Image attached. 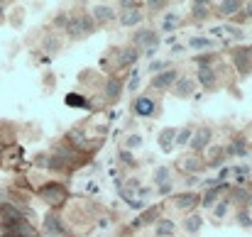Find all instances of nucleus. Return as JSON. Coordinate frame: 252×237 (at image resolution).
<instances>
[{"label":"nucleus","instance_id":"10","mask_svg":"<svg viewBox=\"0 0 252 237\" xmlns=\"http://www.w3.org/2000/svg\"><path fill=\"white\" fill-rule=\"evenodd\" d=\"M142 20H145V12H142L140 7H132V10H125V12H123L120 25H123V27H137Z\"/></svg>","mask_w":252,"mask_h":237},{"label":"nucleus","instance_id":"42","mask_svg":"<svg viewBox=\"0 0 252 237\" xmlns=\"http://www.w3.org/2000/svg\"><path fill=\"white\" fill-rule=\"evenodd\" d=\"M169 191H171V183H169V181H167V183H162V186H159V193H162V196H167Z\"/></svg>","mask_w":252,"mask_h":237},{"label":"nucleus","instance_id":"16","mask_svg":"<svg viewBox=\"0 0 252 237\" xmlns=\"http://www.w3.org/2000/svg\"><path fill=\"white\" fill-rule=\"evenodd\" d=\"M223 188H225L223 183H218V186H213V188H211V191H208V193H206V196L201 198V203H203L206 208H213V206H216V201H218V196L223 193Z\"/></svg>","mask_w":252,"mask_h":237},{"label":"nucleus","instance_id":"4","mask_svg":"<svg viewBox=\"0 0 252 237\" xmlns=\"http://www.w3.org/2000/svg\"><path fill=\"white\" fill-rule=\"evenodd\" d=\"M5 237H34V228H32L27 220L7 223V225H5Z\"/></svg>","mask_w":252,"mask_h":237},{"label":"nucleus","instance_id":"26","mask_svg":"<svg viewBox=\"0 0 252 237\" xmlns=\"http://www.w3.org/2000/svg\"><path fill=\"white\" fill-rule=\"evenodd\" d=\"M235 59H238V69H240V74H248V71H250V66L245 64V59H250V57H248L245 52H238V54H235Z\"/></svg>","mask_w":252,"mask_h":237},{"label":"nucleus","instance_id":"36","mask_svg":"<svg viewBox=\"0 0 252 237\" xmlns=\"http://www.w3.org/2000/svg\"><path fill=\"white\" fill-rule=\"evenodd\" d=\"M225 213H228V201H223V203L216 206V218H223Z\"/></svg>","mask_w":252,"mask_h":237},{"label":"nucleus","instance_id":"21","mask_svg":"<svg viewBox=\"0 0 252 237\" xmlns=\"http://www.w3.org/2000/svg\"><path fill=\"white\" fill-rule=\"evenodd\" d=\"M198 81L203 86H213L216 83V71L213 69H198Z\"/></svg>","mask_w":252,"mask_h":237},{"label":"nucleus","instance_id":"43","mask_svg":"<svg viewBox=\"0 0 252 237\" xmlns=\"http://www.w3.org/2000/svg\"><path fill=\"white\" fill-rule=\"evenodd\" d=\"M245 15L252 20V2H248V5H245Z\"/></svg>","mask_w":252,"mask_h":237},{"label":"nucleus","instance_id":"3","mask_svg":"<svg viewBox=\"0 0 252 237\" xmlns=\"http://www.w3.org/2000/svg\"><path fill=\"white\" fill-rule=\"evenodd\" d=\"M157 32L155 30H150V27H142V30H137L135 34H132V47L135 49H157Z\"/></svg>","mask_w":252,"mask_h":237},{"label":"nucleus","instance_id":"14","mask_svg":"<svg viewBox=\"0 0 252 237\" xmlns=\"http://www.w3.org/2000/svg\"><path fill=\"white\" fill-rule=\"evenodd\" d=\"M66 140H69V145H74V147H79V149H91V140L86 137L81 130H71V132L66 135Z\"/></svg>","mask_w":252,"mask_h":237},{"label":"nucleus","instance_id":"39","mask_svg":"<svg viewBox=\"0 0 252 237\" xmlns=\"http://www.w3.org/2000/svg\"><path fill=\"white\" fill-rule=\"evenodd\" d=\"M137 83H140V76H137V71H135V74L130 76V83H127V88H130V90H135V88H137Z\"/></svg>","mask_w":252,"mask_h":237},{"label":"nucleus","instance_id":"5","mask_svg":"<svg viewBox=\"0 0 252 237\" xmlns=\"http://www.w3.org/2000/svg\"><path fill=\"white\" fill-rule=\"evenodd\" d=\"M132 110H135L140 118H150V115H155V110H157V103H155L150 95H140V98L132 103Z\"/></svg>","mask_w":252,"mask_h":237},{"label":"nucleus","instance_id":"38","mask_svg":"<svg viewBox=\"0 0 252 237\" xmlns=\"http://www.w3.org/2000/svg\"><path fill=\"white\" fill-rule=\"evenodd\" d=\"M120 5H123L125 10H132V7H137V5H140V0H120Z\"/></svg>","mask_w":252,"mask_h":237},{"label":"nucleus","instance_id":"13","mask_svg":"<svg viewBox=\"0 0 252 237\" xmlns=\"http://www.w3.org/2000/svg\"><path fill=\"white\" fill-rule=\"evenodd\" d=\"M174 93L179 95V98H186V95H191L193 93V81H189V79H184V76H179V79L174 81Z\"/></svg>","mask_w":252,"mask_h":237},{"label":"nucleus","instance_id":"44","mask_svg":"<svg viewBox=\"0 0 252 237\" xmlns=\"http://www.w3.org/2000/svg\"><path fill=\"white\" fill-rule=\"evenodd\" d=\"M5 20V7H2V0H0V22Z\"/></svg>","mask_w":252,"mask_h":237},{"label":"nucleus","instance_id":"18","mask_svg":"<svg viewBox=\"0 0 252 237\" xmlns=\"http://www.w3.org/2000/svg\"><path fill=\"white\" fill-rule=\"evenodd\" d=\"M189 47L191 49H213L216 42L208 39V37H193V39H189Z\"/></svg>","mask_w":252,"mask_h":237},{"label":"nucleus","instance_id":"31","mask_svg":"<svg viewBox=\"0 0 252 237\" xmlns=\"http://www.w3.org/2000/svg\"><path fill=\"white\" fill-rule=\"evenodd\" d=\"M152 220H157V210H155V208H152V210H147V213L137 220V225H140V223H152Z\"/></svg>","mask_w":252,"mask_h":237},{"label":"nucleus","instance_id":"15","mask_svg":"<svg viewBox=\"0 0 252 237\" xmlns=\"http://www.w3.org/2000/svg\"><path fill=\"white\" fill-rule=\"evenodd\" d=\"M174 140H176V130H162V135H159V147H162V152H171V147H174Z\"/></svg>","mask_w":252,"mask_h":237},{"label":"nucleus","instance_id":"6","mask_svg":"<svg viewBox=\"0 0 252 237\" xmlns=\"http://www.w3.org/2000/svg\"><path fill=\"white\" fill-rule=\"evenodd\" d=\"M176 79H179V74H176L174 69H167V71H162V74H155V79H152L150 86L157 88V90H164V88H171Z\"/></svg>","mask_w":252,"mask_h":237},{"label":"nucleus","instance_id":"22","mask_svg":"<svg viewBox=\"0 0 252 237\" xmlns=\"http://www.w3.org/2000/svg\"><path fill=\"white\" fill-rule=\"evenodd\" d=\"M150 74H162V71H167L169 69V61L167 59H155V61H150Z\"/></svg>","mask_w":252,"mask_h":237},{"label":"nucleus","instance_id":"34","mask_svg":"<svg viewBox=\"0 0 252 237\" xmlns=\"http://www.w3.org/2000/svg\"><path fill=\"white\" fill-rule=\"evenodd\" d=\"M225 32H228V37H235V39H243L245 37L243 30H238V27H225Z\"/></svg>","mask_w":252,"mask_h":237},{"label":"nucleus","instance_id":"30","mask_svg":"<svg viewBox=\"0 0 252 237\" xmlns=\"http://www.w3.org/2000/svg\"><path fill=\"white\" fill-rule=\"evenodd\" d=\"M191 12H193V17H198V20H201V17H206V15H208V5H193V10H191Z\"/></svg>","mask_w":252,"mask_h":237},{"label":"nucleus","instance_id":"19","mask_svg":"<svg viewBox=\"0 0 252 237\" xmlns=\"http://www.w3.org/2000/svg\"><path fill=\"white\" fill-rule=\"evenodd\" d=\"M201 225H203V218H201V215H189V218L184 220L186 233H198V230H201Z\"/></svg>","mask_w":252,"mask_h":237},{"label":"nucleus","instance_id":"17","mask_svg":"<svg viewBox=\"0 0 252 237\" xmlns=\"http://www.w3.org/2000/svg\"><path fill=\"white\" fill-rule=\"evenodd\" d=\"M196 203H201L196 193H181V196L176 198V206H179V208H184V210H186V208H193Z\"/></svg>","mask_w":252,"mask_h":237},{"label":"nucleus","instance_id":"29","mask_svg":"<svg viewBox=\"0 0 252 237\" xmlns=\"http://www.w3.org/2000/svg\"><path fill=\"white\" fill-rule=\"evenodd\" d=\"M191 140V130L186 127V130H181V132H176V140H174V145H186Z\"/></svg>","mask_w":252,"mask_h":237},{"label":"nucleus","instance_id":"40","mask_svg":"<svg viewBox=\"0 0 252 237\" xmlns=\"http://www.w3.org/2000/svg\"><path fill=\"white\" fill-rule=\"evenodd\" d=\"M54 25H57V27H66V25H69V17H66V15H59V17L54 20Z\"/></svg>","mask_w":252,"mask_h":237},{"label":"nucleus","instance_id":"2","mask_svg":"<svg viewBox=\"0 0 252 237\" xmlns=\"http://www.w3.org/2000/svg\"><path fill=\"white\" fill-rule=\"evenodd\" d=\"M39 198L47 201L49 206H62L66 201V188L62 183H44L39 188Z\"/></svg>","mask_w":252,"mask_h":237},{"label":"nucleus","instance_id":"9","mask_svg":"<svg viewBox=\"0 0 252 237\" xmlns=\"http://www.w3.org/2000/svg\"><path fill=\"white\" fill-rule=\"evenodd\" d=\"M208 142H211V130H208V127H198L196 135H191V149H193V152L206 149Z\"/></svg>","mask_w":252,"mask_h":237},{"label":"nucleus","instance_id":"33","mask_svg":"<svg viewBox=\"0 0 252 237\" xmlns=\"http://www.w3.org/2000/svg\"><path fill=\"white\" fill-rule=\"evenodd\" d=\"M238 223H240V225H243V228H250V225H252L250 215H248V213H245V210H243V213H238Z\"/></svg>","mask_w":252,"mask_h":237},{"label":"nucleus","instance_id":"12","mask_svg":"<svg viewBox=\"0 0 252 237\" xmlns=\"http://www.w3.org/2000/svg\"><path fill=\"white\" fill-rule=\"evenodd\" d=\"M120 93H123V81L120 79H108L105 81V98H108L110 103H115V100L120 98Z\"/></svg>","mask_w":252,"mask_h":237},{"label":"nucleus","instance_id":"32","mask_svg":"<svg viewBox=\"0 0 252 237\" xmlns=\"http://www.w3.org/2000/svg\"><path fill=\"white\" fill-rule=\"evenodd\" d=\"M164 2L167 0H147V7H150V12H155V10H162Z\"/></svg>","mask_w":252,"mask_h":237},{"label":"nucleus","instance_id":"25","mask_svg":"<svg viewBox=\"0 0 252 237\" xmlns=\"http://www.w3.org/2000/svg\"><path fill=\"white\" fill-rule=\"evenodd\" d=\"M176 27H179V17H176V15H167L164 22H162V30H164V32H174Z\"/></svg>","mask_w":252,"mask_h":237},{"label":"nucleus","instance_id":"35","mask_svg":"<svg viewBox=\"0 0 252 237\" xmlns=\"http://www.w3.org/2000/svg\"><path fill=\"white\" fill-rule=\"evenodd\" d=\"M196 61H198V69H211V61H213V57H198Z\"/></svg>","mask_w":252,"mask_h":237},{"label":"nucleus","instance_id":"28","mask_svg":"<svg viewBox=\"0 0 252 237\" xmlns=\"http://www.w3.org/2000/svg\"><path fill=\"white\" fill-rule=\"evenodd\" d=\"M155 181H157L159 186H162V183H167L169 181V169L167 166H159V169L155 171Z\"/></svg>","mask_w":252,"mask_h":237},{"label":"nucleus","instance_id":"8","mask_svg":"<svg viewBox=\"0 0 252 237\" xmlns=\"http://www.w3.org/2000/svg\"><path fill=\"white\" fill-rule=\"evenodd\" d=\"M137 59H140V49H135V47H123V49L118 52V66H120V69L132 66Z\"/></svg>","mask_w":252,"mask_h":237},{"label":"nucleus","instance_id":"46","mask_svg":"<svg viewBox=\"0 0 252 237\" xmlns=\"http://www.w3.org/2000/svg\"><path fill=\"white\" fill-rule=\"evenodd\" d=\"M157 237H171V235H157Z\"/></svg>","mask_w":252,"mask_h":237},{"label":"nucleus","instance_id":"27","mask_svg":"<svg viewBox=\"0 0 252 237\" xmlns=\"http://www.w3.org/2000/svg\"><path fill=\"white\" fill-rule=\"evenodd\" d=\"M228 154H245V140H235V145L228 147Z\"/></svg>","mask_w":252,"mask_h":237},{"label":"nucleus","instance_id":"23","mask_svg":"<svg viewBox=\"0 0 252 237\" xmlns=\"http://www.w3.org/2000/svg\"><path fill=\"white\" fill-rule=\"evenodd\" d=\"M171 233H174V223L167 220V218H162L157 223V235H171Z\"/></svg>","mask_w":252,"mask_h":237},{"label":"nucleus","instance_id":"7","mask_svg":"<svg viewBox=\"0 0 252 237\" xmlns=\"http://www.w3.org/2000/svg\"><path fill=\"white\" fill-rule=\"evenodd\" d=\"M91 17H93V22H113L115 20V10L110 7V5H93L91 7Z\"/></svg>","mask_w":252,"mask_h":237},{"label":"nucleus","instance_id":"11","mask_svg":"<svg viewBox=\"0 0 252 237\" xmlns=\"http://www.w3.org/2000/svg\"><path fill=\"white\" fill-rule=\"evenodd\" d=\"M44 230H47V235H52V237L64 235V225H62V218H59L57 213H49V215L44 218Z\"/></svg>","mask_w":252,"mask_h":237},{"label":"nucleus","instance_id":"1","mask_svg":"<svg viewBox=\"0 0 252 237\" xmlns=\"http://www.w3.org/2000/svg\"><path fill=\"white\" fill-rule=\"evenodd\" d=\"M95 30L93 25V17L91 15H79V17H69V25H66V32L71 39H84L91 32Z\"/></svg>","mask_w":252,"mask_h":237},{"label":"nucleus","instance_id":"45","mask_svg":"<svg viewBox=\"0 0 252 237\" xmlns=\"http://www.w3.org/2000/svg\"><path fill=\"white\" fill-rule=\"evenodd\" d=\"M211 0H193V5H208Z\"/></svg>","mask_w":252,"mask_h":237},{"label":"nucleus","instance_id":"41","mask_svg":"<svg viewBox=\"0 0 252 237\" xmlns=\"http://www.w3.org/2000/svg\"><path fill=\"white\" fill-rule=\"evenodd\" d=\"M142 145V140L137 137V135H132V137H127V147H140Z\"/></svg>","mask_w":252,"mask_h":237},{"label":"nucleus","instance_id":"20","mask_svg":"<svg viewBox=\"0 0 252 237\" xmlns=\"http://www.w3.org/2000/svg\"><path fill=\"white\" fill-rule=\"evenodd\" d=\"M240 7H243L240 0H223L220 2V15H235Z\"/></svg>","mask_w":252,"mask_h":237},{"label":"nucleus","instance_id":"24","mask_svg":"<svg viewBox=\"0 0 252 237\" xmlns=\"http://www.w3.org/2000/svg\"><path fill=\"white\" fill-rule=\"evenodd\" d=\"M66 105H74V108H88L86 98L76 95V93H69V95H66Z\"/></svg>","mask_w":252,"mask_h":237},{"label":"nucleus","instance_id":"37","mask_svg":"<svg viewBox=\"0 0 252 237\" xmlns=\"http://www.w3.org/2000/svg\"><path fill=\"white\" fill-rule=\"evenodd\" d=\"M120 161H123V164H135L132 152H127V149H125V152H120Z\"/></svg>","mask_w":252,"mask_h":237}]
</instances>
